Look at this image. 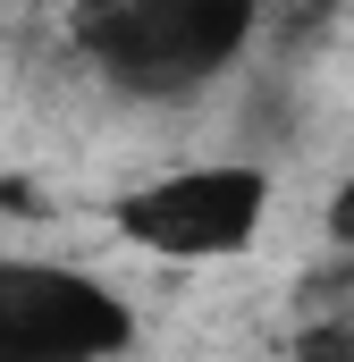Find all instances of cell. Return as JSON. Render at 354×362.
Instances as JSON below:
<instances>
[{
    "label": "cell",
    "instance_id": "obj_1",
    "mask_svg": "<svg viewBox=\"0 0 354 362\" xmlns=\"http://www.w3.org/2000/svg\"><path fill=\"white\" fill-rule=\"evenodd\" d=\"M262 25V0H76L68 42L135 101L202 93Z\"/></svg>",
    "mask_w": 354,
    "mask_h": 362
},
{
    "label": "cell",
    "instance_id": "obj_2",
    "mask_svg": "<svg viewBox=\"0 0 354 362\" xmlns=\"http://www.w3.org/2000/svg\"><path fill=\"white\" fill-rule=\"evenodd\" d=\"M262 219H270V177L253 160L169 169L118 202V236L161 253V262H228L262 236Z\"/></svg>",
    "mask_w": 354,
    "mask_h": 362
},
{
    "label": "cell",
    "instance_id": "obj_3",
    "mask_svg": "<svg viewBox=\"0 0 354 362\" xmlns=\"http://www.w3.org/2000/svg\"><path fill=\"white\" fill-rule=\"evenodd\" d=\"M135 320L101 278L68 262H0V362H110Z\"/></svg>",
    "mask_w": 354,
    "mask_h": 362
},
{
    "label": "cell",
    "instance_id": "obj_4",
    "mask_svg": "<svg viewBox=\"0 0 354 362\" xmlns=\"http://www.w3.org/2000/svg\"><path fill=\"white\" fill-rule=\"evenodd\" d=\"M295 362H354V320H312L295 337Z\"/></svg>",
    "mask_w": 354,
    "mask_h": 362
},
{
    "label": "cell",
    "instance_id": "obj_5",
    "mask_svg": "<svg viewBox=\"0 0 354 362\" xmlns=\"http://www.w3.org/2000/svg\"><path fill=\"white\" fill-rule=\"evenodd\" d=\"M329 236H338V245L354 253V177L338 185V202H329Z\"/></svg>",
    "mask_w": 354,
    "mask_h": 362
}]
</instances>
